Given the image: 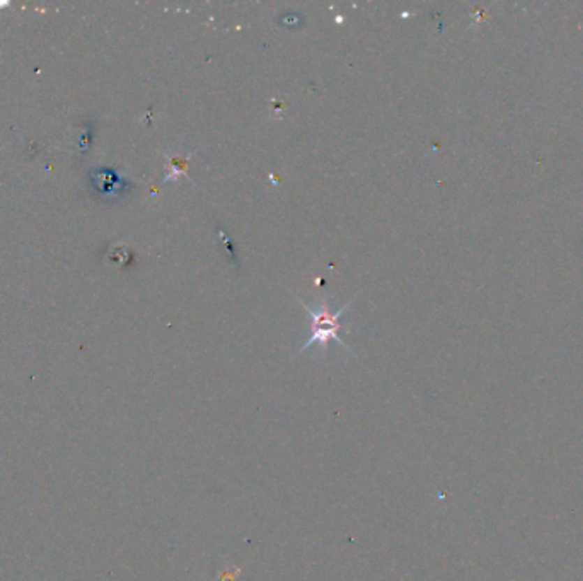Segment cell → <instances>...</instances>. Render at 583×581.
I'll use <instances>...</instances> for the list:
<instances>
[{
  "label": "cell",
  "mask_w": 583,
  "mask_h": 581,
  "mask_svg": "<svg viewBox=\"0 0 583 581\" xmlns=\"http://www.w3.org/2000/svg\"><path fill=\"white\" fill-rule=\"evenodd\" d=\"M299 304L302 305L304 311L312 317V334H311V338L302 344V348L299 350V355H302L307 348L312 346V344H318L321 350L326 351L327 344H330L331 341H336V343L341 344L343 348H346V350L350 351V348L346 346L345 341H341V338H339V334H338L339 329L343 328L341 323H339V319H341L343 312L348 309L350 304L341 305L338 311H331L327 302H323V304L319 305L318 311H312V309L304 304L302 300H299Z\"/></svg>",
  "instance_id": "cell-1"
},
{
  "label": "cell",
  "mask_w": 583,
  "mask_h": 581,
  "mask_svg": "<svg viewBox=\"0 0 583 581\" xmlns=\"http://www.w3.org/2000/svg\"><path fill=\"white\" fill-rule=\"evenodd\" d=\"M239 575H241V569L239 568H227L220 573L219 581H237Z\"/></svg>",
  "instance_id": "cell-2"
}]
</instances>
